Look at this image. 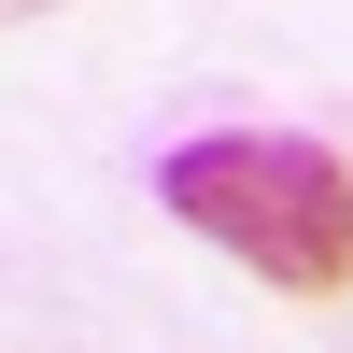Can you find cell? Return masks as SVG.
<instances>
[{
  "instance_id": "1",
  "label": "cell",
  "mask_w": 353,
  "mask_h": 353,
  "mask_svg": "<svg viewBox=\"0 0 353 353\" xmlns=\"http://www.w3.org/2000/svg\"><path fill=\"white\" fill-rule=\"evenodd\" d=\"M156 198L198 241H226L254 283H283V297H339L353 283V170L325 141H297V128H212V141H184L156 170Z\"/></svg>"
},
{
  "instance_id": "2",
  "label": "cell",
  "mask_w": 353,
  "mask_h": 353,
  "mask_svg": "<svg viewBox=\"0 0 353 353\" xmlns=\"http://www.w3.org/2000/svg\"><path fill=\"white\" fill-rule=\"evenodd\" d=\"M0 14H43V0H0Z\"/></svg>"
}]
</instances>
